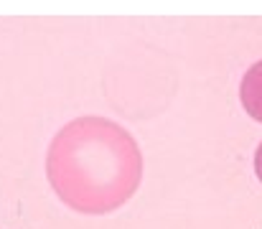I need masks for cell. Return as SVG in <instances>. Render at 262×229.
<instances>
[{"mask_svg": "<svg viewBox=\"0 0 262 229\" xmlns=\"http://www.w3.org/2000/svg\"><path fill=\"white\" fill-rule=\"evenodd\" d=\"M46 173L67 206L97 217L120 209L135 194L143 160L127 130L99 117H84L54 138Z\"/></svg>", "mask_w": 262, "mask_h": 229, "instance_id": "cell-1", "label": "cell"}, {"mask_svg": "<svg viewBox=\"0 0 262 229\" xmlns=\"http://www.w3.org/2000/svg\"><path fill=\"white\" fill-rule=\"evenodd\" d=\"M242 105L255 120L262 122V61L255 64L242 79Z\"/></svg>", "mask_w": 262, "mask_h": 229, "instance_id": "cell-2", "label": "cell"}, {"mask_svg": "<svg viewBox=\"0 0 262 229\" xmlns=\"http://www.w3.org/2000/svg\"><path fill=\"white\" fill-rule=\"evenodd\" d=\"M255 171H257V178L262 181V143L257 148V158H255Z\"/></svg>", "mask_w": 262, "mask_h": 229, "instance_id": "cell-3", "label": "cell"}]
</instances>
